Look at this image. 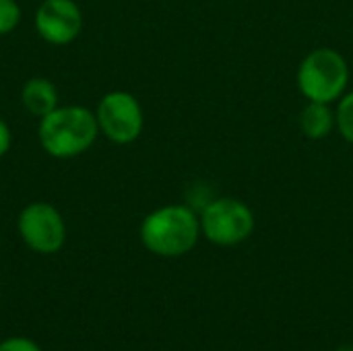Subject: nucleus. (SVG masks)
I'll use <instances>...</instances> for the list:
<instances>
[{"label":"nucleus","instance_id":"f257e3e1","mask_svg":"<svg viewBox=\"0 0 353 351\" xmlns=\"http://www.w3.org/2000/svg\"><path fill=\"white\" fill-rule=\"evenodd\" d=\"M139 234L151 254L163 259L184 257L199 242L201 217L188 205H165L143 219Z\"/></svg>","mask_w":353,"mask_h":351},{"label":"nucleus","instance_id":"f03ea898","mask_svg":"<svg viewBox=\"0 0 353 351\" xmlns=\"http://www.w3.org/2000/svg\"><path fill=\"white\" fill-rule=\"evenodd\" d=\"M97 116L81 106L56 108L39 118L37 137L43 151L58 159H70L85 153L97 139Z\"/></svg>","mask_w":353,"mask_h":351},{"label":"nucleus","instance_id":"7ed1b4c3","mask_svg":"<svg viewBox=\"0 0 353 351\" xmlns=\"http://www.w3.org/2000/svg\"><path fill=\"white\" fill-rule=\"evenodd\" d=\"M298 89L308 101L333 103L341 99L350 83V66L333 48L312 50L298 68Z\"/></svg>","mask_w":353,"mask_h":351},{"label":"nucleus","instance_id":"20e7f679","mask_svg":"<svg viewBox=\"0 0 353 351\" xmlns=\"http://www.w3.org/2000/svg\"><path fill=\"white\" fill-rule=\"evenodd\" d=\"M201 217V234L215 246H238L246 242L256 225L252 209L238 199L223 197V199H211L203 211Z\"/></svg>","mask_w":353,"mask_h":351},{"label":"nucleus","instance_id":"39448f33","mask_svg":"<svg viewBox=\"0 0 353 351\" xmlns=\"http://www.w3.org/2000/svg\"><path fill=\"white\" fill-rule=\"evenodd\" d=\"M99 132L116 145H128L143 132V108L132 93L110 91L97 106Z\"/></svg>","mask_w":353,"mask_h":351},{"label":"nucleus","instance_id":"423d86ee","mask_svg":"<svg viewBox=\"0 0 353 351\" xmlns=\"http://www.w3.org/2000/svg\"><path fill=\"white\" fill-rule=\"evenodd\" d=\"M23 242L37 254H56L66 242V225L50 203L27 205L17 221Z\"/></svg>","mask_w":353,"mask_h":351},{"label":"nucleus","instance_id":"0eeeda50","mask_svg":"<svg viewBox=\"0 0 353 351\" xmlns=\"http://www.w3.org/2000/svg\"><path fill=\"white\" fill-rule=\"evenodd\" d=\"M39 37L52 46L74 41L83 29V14L74 0H43L35 12Z\"/></svg>","mask_w":353,"mask_h":351},{"label":"nucleus","instance_id":"6e6552de","mask_svg":"<svg viewBox=\"0 0 353 351\" xmlns=\"http://www.w3.org/2000/svg\"><path fill=\"white\" fill-rule=\"evenodd\" d=\"M21 101L31 116L43 118L58 108V91L52 81L35 77L23 85Z\"/></svg>","mask_w":353,"mask_h":351},{"label":"nucleus","instance_id":"1a4fd4ad","mask_svg":"<svg viewBox=\"0 0 353 351\" xmlns=\"http://www.w3.org/2000/svg\"><path fill=\"white\" fill-rule=\"evenodd\" d=\"M331 103H319V101H308V106L302 110L300 114V128L302 132L312 139V141H321L327 139L333 128L337 126L335 122V114L329 108Z\"/></svg>","mask_w":353,"mask_h":351},{"label":"nucleus","instance_id":"9d476101","mask_svg":"<svg viewBox=\"0 0 353 351\" xmlns=\"http://www.w3.org/2000/svg\"><path fill=\"white\" fill-rule=\"evenodd\" d=\"M335 122H337L339 134L353 145V91L341 95L337 114H335Z\"/></svg>","mask_w":353,"mask_h":351},{"label":"nucleus","instance_id":"9b49d317","mask_svg":"<svg viewBox=\"0 0 353 351\" xmlns=\"http://www.w3.org/2000/svg\"><path fill=\"white\" fill-rule=\"evenodd\" d=\"M21 21V6L14 0H0V35L10 33Z\"/></svg>","mask_w":353,"mask_h":351},{"label":"nucleus","instance_id":"f8f14e48","mask_svg":"<svg viewBox=\"0 0 353 351\" xmlns=\"http://www.w3.org/2000/svg\"><path fill=\"white\" fill-rule=\"evenodd\" d=\"M0 351H41L39 345L27 337H8L0 341Z\"/></svg>","mask_w":353,"mask_h":351},{"label":"nucleus","instance_id":"ddd939ff","mask_svg":"<svg viewBox=\"0 0 353 351\" xmlns=\"http://www.w3.org/2000/svg\"><path fill=\"white\" fill-rule=\"evenodd\" d=\"M10 143H12L10 128H8V124L0 118V157L6 155V151L10 149Z\"/></svg>","mask_w":353,"mask_h":351},{"label":"nucleus","instance_id":"4468645a","mask_svg":"<svg viewBox=\"0 0 353 351\" xmlns=\"http://www.w3.org/2000/svg\"><path fill=\"white\" fill-rule=\"evenodd\" d=\"M337 351H353V348H341V350H337Z\"/></svg>","mask_w":353,"mask_h":351}]
</instances>
